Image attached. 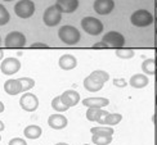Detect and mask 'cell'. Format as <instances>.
Returning <instances> with one entry per match:
<instances>
[{
    "mask_svg": "<svg viewBox=\"0 0 157 145\" xmlns=\"http://www.w3.org/2000/svg\"><path fill=\"white\" fill-rule=\"evenodd\" d=\"M130 21L136 27H147V26L153 23V16L152 13H149L146 9H138L132 14Z\"/></svg>",
    "mask_w": 157,
    "mask_h": 145,
    "instance_id": "obj_2",
    "label": "cell"
},
{
    "mask_svg": "<svg viewBox=\"0 0 157 145\" xmlns=\"http://www.w3.org/2000/svg\"><path fill=\"white\" fill-rule=\"evenodd\" d=\"M94 81L99 82V84H104L106 81L109 80V75L107 73L106 71H102V69H97V71H93L89 75Z\"/></svg>",
    "mask_w": 157,
    "mask_h": 145,
    "instance_id": "obj_22",
    "label": "cell"
},
{
    "mask_svg": "<svg viewBox=\"0 0 157 145\" xmlns=\"http://www.w3.org/2000/svg\"><path fill=\"white\" fill-rule=\"evenodd\" d=\"M47 48H48V45L43 43H35L31 45V49H47Z\"/></svg>",
    "mask_w": 157,
    "mask_h": 145,
    "instance_id": "obj_33",
    "label": "cell"
},
{
    "mask_svg": "<svg viewBox=\"0 0 157 145\" xmlns=\"http://www.w3.org/2000/svg\"><path fill=\"white\" fill-rule=\"evenodd\" d=\"M102 113V108H88L86 118L89 121H98V117Z\"/></svg>",
    "mask_w": 157,
    "mask_h": 145,
    "instance_id": "obj_27",
    "label": "cell"
},
{
    "mask_svg": "<svg viewBox=\"0 0 157 145\" xmlns=\"http://www.w3.org/2000/svg\"><path fill=\"white\" fill-rule=\"evenodd\" d=\"M94 49H107V45L106 44H103V43H97L94 44Z\"/></svg>",
    "mask_w": 157,
    "mask_h": 145,
    "instance_id": "obj_34",
    "label": "cell"
},
{
    "mask_svg": "<svg viewBox=\"0 0 157 145\" xmlns=\"http://www.w3.org/2000/svg\"><path fill=\"white\" fill-rule=\"evenodd\" d=\"M67 123H68L67 118L63 114H59V113L52 114L49 117V120H48V125L54 130H62V128H64L67 126Z\"/></svg>",
    "mask_w": 157,
    "mask_h": 145,
    "instance_id": "obj_11",
    "label": "cell"
},
{
    "mask_svg": "<svg viewBox=\"0 0 157 145\" xmlns=\"http://www.w3.org/2000/svg\"><path fill=\"white\" fill-rule=\"evenodd\" d=\"M155 63H156V67H157V57H156V59H155Z\"/></svg>",
    "mask_w": 157,
    "mask_h": 145,
    "instance_id": "obj_40",
    "label": "cell"
},
{
    "mask_svg": "<svg viewBox=\"0 0 157 145\" xmlns=\"http://www.w3.org/2000/svg\"><path fill=\"white\" fill-rule=\"evenodd\" d=\"M84 87L88 91H90V93H95V91H99V90L103 87V84L97 82V81H94L90 76H88V77L84 80Z\"/></svg>",
    "mask_w": 157,
    "mask_h": 145,
    "instance_id": "obj_19",
    "label": "cell"
},
{
    "mask_svg": "<svg viewBox=\"0 0 157 145\" xmlns=\"http://www.w3.org/2000/svg\"><path fill=\"white\" fill-rule=\"evenodd\" d=\"M52 107H53V109L57 110V112H66L68 109L67 105L62 102L61 95L59 96H56L53 100H52Z\"/></svg>",
    "mask_w": 157,
    "mask_h": 145,
    "instance_id": "obj_23",
    "label": "cell"
},
{
    "mask_svg": "<svg viewBox=\"0 0 157 145\" xmlns=\"http://www.w3.org/2000/svg\"><path fill=\"white\" fill-rule=\"evenodd\" d=\"M94 10L98 14L107 16L115 8V2L113 0H95L94 2Z\"/></svg>",
    "mask_w": 157,
    "mask_h": 145,
    "instance_id": "obj_10",
    "label": "cell"
},
{
    "mask_svg": "<svg viewBox=\"0 0 157 145\" xmlns=\"http://www.w3.org/2000/svg\"><path fill=\"white\" fill-rule=\"evenodd\" d=\"M129 84L132 85L133 87H135V89H142V87H146L147 85L149 84V78L146 75L136 73V75H134L132 78H130Z\"/></svg>",
    "mask_w": 157,
    "mask_h": 145,
    "instance_id": "obj_17",
    "label": "cell"
},
{
    "mask_svg": "<svg viewBox=\"0 0 157 145\" xmlns=\"http://www.w3.org/2000/svg\"><path fill=\"white\" fill-rule=\"evenodd\" d=\"M0 140H2V136H0Z\"/></svg>",
    "mask_w": 157,
    "mask_h": 145,
    "instance_id": "obj_47",
    "label": "cell"
},
{
    "mask_svg": "<svg viewBox=\"0 0 157 145\" xmlns=\"http://www.w3.org/2000/svg\"><path fill=\"white\" fill-rule=\"evenodd\" d=\"M56 145H68V144H66V143H58V144H56Z\"/></svg>",
    "mask_w": 157,
    "mask_h": 145,
    "instance_id": "obj_38",
    "label": "cell"
},
{
    "mask_svg": "<svg viewBox=\"0 0 157 145\" xmlns=\"http://www.w3.org/2000/svg\"><path fill=\"white\" fill-rule=\"evenodd\" d=\"M56 5L62 13H74L78 8V0H57Z\"/></svg>",
    "mask_w": 157,
    "mask_h": 145,
    "instance_id": "obj_13",
    "label": "cell"
},
{
    "mask_svg": "<svg viewBox=\"0 0 157 145\" xmlns=\"http://www.w3.org/2000/svg\"><path fill=\"white\" fill-rule=\"evenodd\" d=\"M14 13L19 18H30L35 13V4L31 0H19L14 5Z\"/></svg>",
    "mask_w": 157,
    "mask_h": 145,
    "instance_id": "obj_6",
    "label": "cell"
},
{
    "mask_svg": "<svg viewBox=\"0 0 157 145\" xmlns=\"http://www.w3.org/2000/svg\"><path fill=\"white\" fill-rule=\"evenodd\" d=\"M4 109H5V107H4V104L0 102V113H2V112H4Z\"/></svg>",
    "mask_w": 157,
    "mask_h": 145,
    "instance_id": "obj_35",
    "label": "cell"
},
{
    "mask_svg": "<svg viewBox=\"0 0 157 145\" xmlns=\"http://www.w3.org/2000/svg\"><path fill=\"white\" fill-rule=\"evenodd\" d=\"M58 36H59L61 41L67 45H75L80 41V32L74 26H62L58 31Z\"/></svg>",
    "mask_w": 157,
    "mask_h": 145,
    "instance_id": "obj_1",
    "label": "cell"
},
{
    "mask_svg": "<svg viewBox=\"0 0 157 145\" xmlns=\"http://www.w3.org/2000/svg\"><path fill=\"white\" fill-rule=\"evenodd\" d=\"M62 102L67 105V107H75V105L80 102V94L75 90H66L64 93L61 95Z\"/></svg>",
    "mask_w": 157,
    "mask_h": 145,
    "instance_id": "obj_12",
    "label": "cell"
},
{
    "mask_svg": "<svg viewBox=\"0 0 157 145\" xmlns=\"http://www.w3.org/2000/svg\"><path fill=\"white\" fill-rule=\"evenodd\" d=\"M116 55L121 58V59H130V58H133L134 57V50L133 49H116Z\"/></svg>",
    "mask_w": 157,
    "mask_h": 145,
    "instance_id": "obj_26",
    "label": "cell"
},
{
    "mask_svg": "<svg viewBox=\"0 0 157 145\" xmlns=\"http://www.w3.org/2000/svg\"><path fill=\"white\" fill-rule=\"evenodd\" d=\"M113 85L117 86V87H124V86H126V81L124 80V78H115Z\"/></svg>",
    "mask_w": 157,
    "mask_h": 145,
    "instance_id": "obj_32",
    "label": "cell"
},
{
    "mask_svg": "<svg viewBox=\"0 0 157 145\" xmlns=\"http://www.w3.org/2000/svg\"><path fill=\"white\" fill-rule=\"evenodd\" d=\"M3 2H13V0H3Z\"/></svg>",
    "mask_w": 157,
    "mask_h": 145,
    "instance_id": "obj_43",
    "label": "cell"
},
{
    "mask_svg": "<svg viewBox=\"0 0 157 145\" xmlns=\"http://www.w3.org/2000/svg\"><path fill=\"white\" fill-rule=\"evenodd\" d=\"M9 145H27V143L23 139H21V137H14V139L9 141Z\"/></svg>",
    "mask_w": 157,
    "mask_h": 145,
    "instance_id": "obj_30",
    "label": "cell"
},
{
    "mask_svg": "<svg viewBox=\"0 0 157 145\" xmlns=\"http://www.w3.org/2000/svg\"><path fill=\"white\" fill-rule=\"evenodd\" d=\"M155 78H156V81H157V69L155 71Z\"/></svg>",
    "mask_w": 157,
    "mask_h": 145,
    "instance_id": "obj_39",
    "label": "cell"
},
{
    "mask_svg": "<svg viewBox=\"0 0 157 145\" xmlns=\"http://www.w3.org/2000/svg\"><path fill=\"white\" fill-rule=\"evenodd\" d=\"M102 43L107 45V48H113V49H120L125 44V37L122 34L117 31H109L103 36Z\"/></svg>",
    "mask_w": 157,
    "mask_h": 145,
    "instance_id": "obj_5",
    "label": "cell"
},
{
    "mask_svg": "<svg viewBox=\"0 0 157 145\" xmlns=\"http://www.w3.org/2000/svg\"><path fill=\"white\" fill-rule=\"evenodd\" d=\"M0 43H2V37H0Z\"/></svg>",
    "mask_w": 157,
    "mask_h": 145,
    "instance_id": "obj_45",
    "label": "cell"
},
{
    "mask_svg": "<svg viewBox=\"0 0 157 145\" xmlns=\"http://www.w3.org/2000/svg\"><path fill=\"white\" fill-rule=\"evenodd\" d=\"M121 120H122V116L120 113H109L106 118V121H104V125H106V126H115V125H117Z\"/></svg>",
    "mask_w": 157,
    "mask_h": 145,
    "instance_id": "obj_24",
    "label": "cell"
},
{
    "mask_svg": "<svg viewBox=\"0 0 157 145\" xmlns=\"http://www.w3.org/2000/svg\"><path fill=\"white\" fill-rule=\"evenodd\" d=\"M156 53H157V50H156Z\"/></svg>",
    "mask_w": 157,
    "mask_h": 145,
    "instance_id": "obj_48",
    "label": "cell"
},
{
    "mask_svg": "<svg viewBox=\"0 0 157 145\" xmlns=\"http://www.w3.org/2000/svg\"><path fill=\"white\" fill-rule=\"evenodd\" d=\"M81 27L86 34L98 36L103 31V23L94 17H85L81 19Z\"/></svg>",
    "mask_w": 157,
    "mask_h": 145,
    "instance_id": "obj_3",
    "label": "cell"
},
{
    "mask_svg": "<svg viewBox=\"0 0 157 145\" xmlns=\"http://www.w3.org/2000/svg\"><path fill=\"white\" fill-rule=\"evenodd\" d=\"M18 80L22 85L23 91H27V90H30V89H32L35 86V81L30 77H22V78H18Z\"/></svg>",
    "mask_w": 157,
    "mask_h": 145,
    "instance_id": "obj_29",
    "label": "cell"
},
{
    "mask_svg": "<svg viewBox=\"0 0 157 145\" xmlns=\"http://www.w3.org/2000/svg\"><path fill=\"white\" fill-rule=\"evenodd\" d=\"M61 19H62V12L58 9L57 5H52L44 12L43 21L48 27H54V26H57L61 22Z\"/></svg>",
    "mask_w": 157,
    "mask_h": 145,
    "instance_id": "obj_4",
    "label": "cell"
},
{
    "mask_svg": "<svg viewBox=\"0 0 157 145\" xmlns=\"http://www.w3.org/2000/svg\"><path fill=\"white\" fill-rule=\"evenodd\" d=\"M41 134H43L41 128L36 126V125H30V126H27L23 131V135L27 137V139H39V137L41 136Z\"/></svg>",
    "mask_w": 157,
    "mask_h": 145,
    "instance_id": "obj_18",
    "label": "cell"
},
{
    "mask_svg": "<svg viewBox=\"0 0 157 145\" xmlns=\"http://www.w3.org/2000/svg\"><path fill=\"white\" fill-rule=\"evenodd\" d=\"M9 19H10V16L8 10H6V8L3 4H0V26L6 24L9 22Z\"/></svg>",
    "mask_w": 157,
    "mask_h": 145,
    "instance_id": "obj_28",
    "label": "cell"
},
{
    "mask_svg": "<svg viewBox=\"0 0 157 145\" xmlns=\"http://www.w3.org/2000/svg\"><path fill=\"white\" fill-rule=\"evenodd\" d=\"M59 67L64 71H70V69H74L76 65H77V61L74 55L71 54H64L59 58Z\"/></svg>",
    "mask_w": 157,
    "mask_h": 145,
    "instance_id": "obj_16",
    "label": "cell"
},
{
    "mask_svg": "<svg viewBox=\"0 0 157 145\" xmlns=\"http://www.w3.org/2000/svg\"><path fill=\"white\" fill-rule=\"evenodd\" d=\"M19 105H21V108L25 109L26 112H35L39 107V99L34 94L26 93L19 99Z\"/></svg>",
    "mask_w": 157,
    "mask_h": 145,
    "instance_id": "obj_9",
    "label": "cell"
},
{
    "mask_svg": "<svg viewBox=\"0 0 157 145\" xmlns=\"http://www.w3.org/2000/svg\"><path fill=\"white\" fill-rule=\"evenodd\" d=\"M109 104L107 98H88L82 100V105L88 108H103Z\"/></svg>",
    "mask_w": 157,
    "mask_h": 145,
    "instance_id": "obj_15",
    "label": "cell"
},
{
    "mask_svg": "<svg viewBox=\"0 0 157 145\" xmlns=\"http://www.w3.org/2000/svg\"><path fill=\"white\" fill-rule=\"evenodd\" d=\"M142 69L144 72V75L147 76H155V71H156V63L153 58H148L144 62L142 63Z\"/></svg>",
    "mask_w": 157,
    "mask_h": 145,
    "instance_id": "obj_20",
    "label": "cell"
},
{
    "mask_svg": "<svg viewBox=\"0 0 157 145\" xmlns=\"http://www.w3.org/2000/svg\"><path fill=\"white\" fill-rule=\"evenodd\" d=\"M91 141L95 145H108L112 141V135H107V134H98L91 136Z\"/></svg>",
    "mask_w": 157,
    "mask_h": 145,
    "instance_id": "obj_21",
    "label": "cell"
},
{
    "mask_svg": "<svg viewBox=\"0 0 157 145\" xmlns=\"http://www.w3.org/2000/svg\"><path fill=\"white\" fill-rule=\"evenodd\" d=\"M5 128V126H4V123L2 122V121H0V131H3Z\"/></svg>",
    "mask_w": 157,
    "mask_h": 145,
    "instance_id": "obj_36",
    "label": "cell"
},
{
    "mask_svg": "<svg viewBox=\"0 0 157 145\" xmlns=\"http://www.w3.org/2000/svg\"><path fill=\"white\" fill-rule=\"evenodd\" d=\"M156 34H157V19H156Z\"/></svg>",
    "mask_w": 157,
    "mask_h": 145,
    "instance_id": "obj_41",
    "label": "cell"
},
{
    "mask_svg": "<svg viewBox=\"0 0 157 145\" xmlns=\"http://www.w3.org/2000/svg\"><path fill=\"white\" fill-rule=\"evenodd\" d=\"M90 132L93 135L98 134H107V135H113V128L108 127V126H97V127H91Z\"/></svg>",
    "mask_w": 157,
    "mask_h": 145,
    "instance_id": "obj_25",
    "label": "cell"
},
{
    "mask_svg": "<svg viewBox=\"0 0 157 145\" xmlns=\"http://www.w3.org/2000/svg\"><path fill=\"white\" fill-rule=\"evenodd\" d=\"M109 113H108V112L107 110H103L102 109V113H101V116L99 117H98V123H101V125H104V121H106V118H107V116H108Z\"/></svg>",
    "mask_w": 157,
    "mask_h": 145,
    "instance_id": "obj_31",
    "label": "cell"
},
{
    "mask_svg": "<svg viewBox=\"0 0 157 145\" xmlns=\"http://www.w3.org/2000/svg\"><path fill=\"white\" fill-rule=\"evenodd\" d=\"M155 5H156V8H157V0H155Z\"/></svg>",
    "mask_w": 157,
    "mask_h": 145,
    "instance_id": "obj_42",
    "label": "cell"
},
{
    "mask_svg": "<svg viewBox=\"0 0 157 145\" xmlns=\"http://www.w3.org/2000/svg\"><path fill=\"white\" fill-rule=\"evenodd\" d=\"M156 104H157V95H156Z\"/></svg>",
    "mask_w": 157,
    "mask_h": 145,
    "instance_id": "obj_44",
    "label": "cell"
},
{
    "mask_svg": "<svg viewBox=\"0 0 157 145\" xmlns=\"http://www.w3.org/2000/svg\"><path fill=\"white\" fill-rule=\"evenodd\" d=\"M4 43H5V45L8 48L19 49V48H23L26 45V36L22 34V32L12 31V32H9V34L6 35Z\"/></svg>",
    "mask_w": 157,
    "mask_h": 145,
    "instance_id": "obj_7",
    "label": "cell"
},
{
    "mask_svg": "<svg viewBox=\"0 0 157 145\" xmlns=\"http://www.w3.org/2000/svg\"><path fill=\"white\" fill-rule=\"evenodd\" d=\"M3 55H4V51H3V49H0V61L3 59Z\"/></svg>",
    "mask_w": 157,
    "mask_h": 145,
    "instance_id": "obj_37",
    "label": "cell"
},
{
    "mask_svg": "<svg viewBox=\"0 0 157 145\" xmlns=\"http://www.w3.org/2000/svg\"><path fill=\"white\" fill-rule=\"evenodd\" d=\"M84 145H89V144H84Z\"/></svg>",
    "mask_w": 157,
    "mask_h": 145,
    "instance_id": "obj_46",
    "label": "cell"
},
{
    "mask_svg": "<svg viewBox=\"0 0 157 145\" xmlns=\"http://www.w3.org/2000/svg\"><path fill=\"white\" fill-rule=\"evenodd\" d=\"M19 68H21V63H19L17 58H5L3 63L0 64V71H2L3 75H6V76L17 73Z\"/></svg>",
    "mask_w": 157,
    "mask_h": 145,
    "instance_id": "obj_8",
    "label": "cell"
},
{
    "mask_svg": "<svg viewBox=\"0 0 157 145\" xmlns=\"http://www.w3.org/2000/svg\"><path fill=\"white\" fill-rule=\"evenodd\" d=\"M4 90H5L6 94L13 95V96L23 91L22 85H21V82H19V80H14V78H10V80L5 81V84H4Z\"/></svg>",
    "mask_w": 157,
    "mask_h": 145,
    "instance_id": "obj_14",
    "label": "cell"
}]
</instances>
